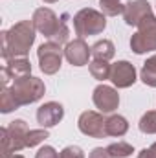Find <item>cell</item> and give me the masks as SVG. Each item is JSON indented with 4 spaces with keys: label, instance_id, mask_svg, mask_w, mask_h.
<instances>
[{
    "label": "cell",
    "instance_id": "1",
    "mask_svg": "<svg viewBox=\"0 0 156 158\" xmlns=\"http://www.w3.org/2000/svg\"><path fill=\"white\" fill-rule=\"evenodd\" d=\"M35 33L33 20H20L7 31H2V61L7 63L13 57H26L35 42Z\"/></svg>",
    "mask_w": 156,
    "mask_h": 158
},
{
    "label": "cell",
    "instance_id": "2",
    "mask_svg": "<svg viewBox=\"0 0 156 158\" xmlns=\"http://www.w3.org/2000/svg\"><path fill=\"white\" fill-rule=\"evenodd\" d=\"M30 132V127L24 119H13L7 127L0 129L2 138V158H9L15 153L26 149V134Z\"/></svg>",
    "mask_w": 156,
    "mask_h": 158
},
{
    "label": "cell",
    "instance_id": "3",
    "mask_svg": "<svg viewBox=\"0 0 156 158\" xmlns=\"http://www.w3.org/2000/svg\"><path fill=\"white\" fill-rule=\"evenodd\" d=\"M9 90H11L17 105L24 107V105H31V103L39 101L46 92V86H44L42 79L33 77V76H26V77L13 79Z\"/></svg>",
    "mask_w": 156,
    "mask_h": 158
},
{
    "label": "cell",
    "instance_id": "4",
    "mask_svg": "<svg viewBox=\"0 0 156 158\" xmlns=\"http://www.w3.org/2000/svg\"><path fill=\"white\" fill-rule=\"evenodd\" d=\"M107 28V19L101 11L92 7H83L74 15V30L79 39L103 33Z\"/></svg>",
    "mask_w": 156,
    "mask_h": 158
},
{
    "label": "cell",
    "instance_id": "5",
    "mask_svg": "<svg viewBox=\"0 0 156 158\" xmlns=\"http://www.w3.org/2000/svg\"><path fill=\"white\" fill-rule=\"evenodd\" d=\"M136 33L130 37V50L138 55L147 53V52H156V17L154 13L143 19L136 26Z\"/></svg>",
    "mask_w": 156,
    "mask_h": 158
},
{
    "label": "cell",
    "instance_id": "6",
    "mask_svg": "<svg viewBox=\"0 0 156 158\" xmlns=\"http://www.w3.org/2000/svg\"><path fill=\"white\" fill-rule=\"evenodd\" d=\"M63 55H64V50H61V44H55V42H42L37 50V57H39V66L40 70L46 74V76H53L61 70V64H63Z\"/></svg>",
    "mask_w": 156,
    "mask_h": 158
},
{
    "label": "cell",
    "instance_id": "7",
    "mask_svg": "<svg viewBox=\"0 0 156 158\" xmlns=\"http://www.w3.org/2000/svg\"><path fill=\"white\" fill-rule=\"evenodd\" d=\"M31 20H33L35 30L39 31L40 35H44L48 40H51L55 37V33L59 31L61 22H63V19H59L50 7H39V9H35Z\"/></svg>",
    "mask_w": 156,
    "mask_h": 158
},
{
    "label": "cell",
    "instance_id": "8",
    "mask_svg": "<svg viewBox=\"0 0 156 158\" xmlns=\"http://www.w3.org/2000/svg\"><path fill=\"white\" fill-rule=\"evenodd\" d=\"M92 101L96 109H99L101 114H110L119 107V94L114 86H109L105 83L97 85L92 94Z\"/></svg>",
    "mask_w": 156,
    "mask_h": 158
},
{
    "label": "cell",
    "instance_id": "9",
    "mask_svg": "<svg viewBox=\"0 0 156 158\" xmlns=\"http://www.w3.org/2000/svg\"><path fill=\"white\" fill-rule=\"evenodd\" d=\"M105 121H107V118H103L101 112L84 110L77 119V127L84 136H90V138H105L107 136V132H105Z\"/></svg>",
    "mask_w": 156,
    "mask_h": 158
},
{
    "label": "cell",
    "instance_id": "10",
    "mask_svg": "<svg viewBox=\"0 0 156 158\" xmlns=\"http://www.w3.org/2000/svg\"><path fill=\"white\" fill-rule=\"evenodd\" d=\"M153 15V7L147 0H129L123 9V20L127 26H138L143 19Z\"/></svg>",
    "mask_w": 156,
    "mask_h": 158
},
{
    "label": "cell",
    "instance_id": "11",
    "mask_svg": "<svg viewBox=\"0 0 156 158\" xmlns=\"http://www.w3.org/2000/svg\"><path fill=\"white\" fill-rule=\"evenodd\" d=\"M110 81L116 88H129L136 83V68L129 61H117L112 64Z\"/></svg>",
    "mask_w": 156,
    "mask_h": 158
},
{
    "label": "cell",
    "instance_id": "12",
    "mask_svg": "<svg viewBox=\"0 0 156 158\" xmlns=\"http://www.w3.org/2000/svg\"><path fill=\"white\" fill-rule=\"evenodd\" d=\"M92 55V48H88V44L84 39H74L70 40L64 48V57L72 66H84L88 64V59Z\"/></svg>",
    "mask_w": 156,
    "mask_h": 158
},
{
    "label": "cell",
    "instance_id": "13",
    "mask_svg": "<svg viewBox=\"0 0 156 158\" xmlns=\"http://www.w3.org/2000/svg\"><path fill=\"white\" fill-rule=\"evenodd\" d=\"M63 118H64V109L57 101H48V103L40 105L37 109V121H39L40 127H44V129L55 127L57 123L63 121Z\"/></svg>",
    "mask_w": 156,
    "mask_h": 158
},
{
    "label": "cell",
    "instance_id": "14",
    "mask_svg": "<svg viewBox=\"0 0 156 158\" xmlns=\"http://www.w3.org/2000/svg\"><path fill=\"white\" fill-rule=\"evenodd\" d=\"M4 66L7 68L11 79H18V77H26L31 76V63L26 57H13L7 63H4Z\"/></svg>",
    "mask_w": 156,
    "mask_h": 158
},
{
    "label": "cell",
    "instance_id": "15",
    "mask_svg": "<svg viewBox=\"0 0 156 158\" xmlns=\"http://www.w3.org/2000/svg\"><path fill=\"white\" fill-rule=\"evenodd\" d=\"M127 131H129V121L123 116H119V114H112L105 121V132H107V136H114V138L117 136L119 138V136H125Z\"/></svg>",
    "mask_w": 156,
    "mask_h": 158
},
{
    "label": "cell",
    "instance_id": "16",
    "mask_svg": "<svg viewBox=\"0 0 156 158\" xmlns=\"http://www.w3.org/2000/svg\"><path fill=\"white\" fill-rule=\"evenodd\" d=\"M92 55H94V59L110 61V59L116 55V46H114L112 40H109V39L97 40V42L92 46Z\"/></svg>",
    "mask_w": 156,
    "mask_h": 158
},
{
    "label": "cell",
    "instance_id": "17",
    "mask_svg": "<svg viewBox=\"0 0 156 158\" xmlns=\"http://www.w3.org/2000/svg\"><path fill=\"white\" fill-rule=\"evenodd\" d=\"M88 70H90V76L94 79H97V81H107V79H110L112 64H109V61L94 59L92 63H88Z\"/></svg>",
    "mask_w": 156,
    "mask_h": 158
},
{
    "label": "cell",
    "instance_id": "18",
    "mask_svg": "<svg viewBox=\"0 0 156 158\" xmlns=\"http://www.w3.org/2000/svg\"><path fill=\"white\" fill-rule=\"evenodd\" d=\"M140 79L143 81V85L156 88V55L149 57V59L143 63L142 72H140Z\"/></svg>",
    "mask_w": 156,
    "mask_h": 158
},
{
    "label": "cell",
    "instance_id": "19",
    "mask_svg": "<svg viewBox=\"0 0 156 158\" xmlns=\"http://www.w3.org/2000/svg\"><path fill=\"white\" fill-rule=\"evenodd\" d=\"M17 109H18V105H17L9 86H4L2 92H0V110H2V114H9V112H13Z\"/></svg>",
    "mask_w": 156,
    "mask_h": 158
},
{
    "label": "cell",
    "instance_id": "20",
    "mask_svg": "<svg viewBox=\"0 0 156 158\" xmlns=\"http://www.w3.org/2000/svg\"><path fill=\"white\" fill-rule=\"evenodd\" d=\"M99 6H101V13L105 17L123 15V9H125V4H121L119 0H99Z\"/></svg>",
    "mask_w": 156,
    "mask_h": 158
},
{
    "label": "cell",
    "instance_id": "21",
    "mask_svg": "<svg viewBox=\"0 0 156 158\" xmlns=\"http://www.w3.org/2000/svg\"><path fill=\"white\" fill-rule=\"evenodd\" d=\"M138 127L143 134H156V110H147L142 116Z\"/></svg>",
    "mask_w": 156,
    "mask_h": 158
},
{
    "label": "cell",
    "instance_id": "22",
    "mask_svg": "<svg viewBox=\"0 0 156 158\" xmlns=\"http://www.w3.org/2000/svg\"><path fill=\"white\" fill-rule=\"evenodd\" d=\"M46 138H50V132L48 129L40 127V129H30V132L26 134V147H35L42 143Z\"/></svg>",
    "mask_w": 156,
    "mask_h": 158
},
{
    "label": "cell",
    "instance_id": "23",
    "mask_svg": "<svg viewBox=\"0 0 156 158\" xmlns=\"http://www.w3.org/2000/svg\"><path fill=\"white\" fill-rule=\"evenodd\" d=\"M107 151L110 153L112 158H127V156H130V155L134 153V147H132L130 143H127V142H117V143L109 145Z\"/></svg>",
    "mask_w": 156,
    "mask_h": 158
},
{
    "label": "cell",
    "instance_id": "24",
    "mask_svg": "<svg viewBox=\"0 0 156 158\" xmlns=\"http://www.w3.org/2000/svg\"><path fill=\"white\" fill-rule=\"evenodd\" d=\"M61 19H63L61 28H59V31L55 33V37L50 40V42H55V44H64V42H68V37H70V30H68V26H66V19H68V15H63Z\"/></svg>",
    "mask_w": 156,
    "mask_h": 158
},
{
    "label": "cell",
    "instance_id": "25",
    "mask_svg": "<svg viewBox=\"0 0 156 158\" xmlns=\"http://www.w3.org/2000/svg\"><path fill=\"white\" fill-rule=\"evenodd\" d=\"M59 158H84V153L77 145H68L59 153Z\"/></svg>",
    "mask_w": 156,
    "mask_h": 158
},
{
    "label": "cell",
    "instance_id": "26",
    "mask_svg": "<svg viewBox=\"0 0 156 158\" xmlns=\"http://www.w3.org/2000/svg\"><path fill=\"white\" fill-rule=\"evenodd\" d=\"M35 158H59V153L51 145H42L39 151H37Z\"/></svg>",
    "mask_w": 156,
    "mask_h": 158
},
{
    "label": "cell",
    "instance_id": "27",
    "mask_svg": "<svg viewBox=\"0 0 156 158\" xmlns=\"http://www.w3.org/2000/svg\"><path fill=\"white\" fill-rule=\"evenodd\" d=\"M88 158H112V156H110V153H109L107 149L96 147V149H92V153L88 155Z\"/></svg>",
    "mask_w": 156,
    "mask_h": 158
},
{
    "label": "cell",
    "instance_id": "28",
    "mask_svg": "<svg viewBox=\"0 0 156 158\" xmlns=\"http://www.w3.org/2000/svg\"><path fill=\"white\" fill-rule=\"evenodd\" d=\"M138 158H154V156H153V153H151L149 149H142V151L138 153Z\"/></svg>",
    "mask_w": 156,
    "mask_h": 158
},
{
    "label": "cell",
    "instance_id": "29",
    "mask_svg": "<svg viewBox=\"0 0 156 158\" xmlns=\"http://www.w3.org/2000/svg\"><path fill=\"white\" fill-rule=\"evenodd\" d=\"M149 151H151V153H153V156L156 158V142L153 143V145H151V147H149Z\"/></svg>",
    "mask_w": 156,
    "mask_h": 158
},
{
    "label": "cell",
    "instance_id": "30",
    "mask_svg": "<svg viewBox=\"0 0 156 158\" xmlns=\"http://www.w3.org/2000/svg\"><path fill=\"white\" fill-rule=\"evenodd\" d=\"M42 2H46V4H53V2H59V0H42Z\"/></svg>",
    "mask_w": 156,
    "mask_h": 158
},
{
    "label": "cell",
    "instance_id": "31",
    "mask_svg": "<svg viewBox=\"0 0 156 158\" xmlns=\"http://www.w3.org/2000/svg\"><path fill=\"white\" fill-rule=\"evenodd\" d=\"M9 158H24L22 155H13V156H9Z\"/></svg>",
    "mask_w": 156,
    "mask_h": 158
}]
</instances>
